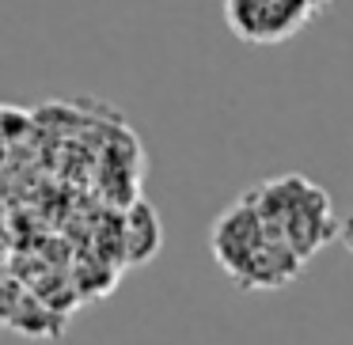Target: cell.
<instances>
[{"instance_id": "7a4b0ae2", "label": "cell", "mask_w": 353, "mask_h": 345, "mask_svg": "<svg viewBox=\"0 0 353 345\" xmlns=\"http://www.w3.org/2000/svg\"><path fill=\"white\" fill-rule=\"evenodd\" d=\"M319 16L312 0H224V23L239 42L277 46L289 42Z\"/></svg>"}, {"instance_id": "277c9868", "label": "cell", "mask_w": 353, "mask_h": 345, "mask_svg": "<svg viewBox=\"0 0 353 345\" xmlns=\"http://www.w3.org/2000/svg\"><path fill=\"white\" fill-rule=\"evenodd\" d=\"M160 243H163V231H160V220H156L152 205L137 201V205L125 213V258H130L133 266H141V262H148L160 251Z\"/></svg>"}, {"instance_id": "5b68a950", "label": "cell", "mask_w": 353, "mask_h": 345, "mask_svg": "<svg viewBox=\"0 0 353 345\" xmlns=\"http://www.w3.org/2000/svg\"><path fill=\"white\" fill-rule=\"evenodd\" d=\"M338 239H342V247L353 254V213H345L342 220H338Z\"/></svg>"}, {"instance_id": "8992f818", "label": "cell", "mask_w": 353, "mask_h": 345, "mask_svg": "<svg viewBox=\"0 0 353 345\" xmlns=\"http://www.w3.org/2000/svg\"><path fill=\"white\" fill-rule=\"evenodd\" d=\"M312 4H315V8H319V12H323V8H327V4H330V0H312Z\"/></svg>"}, {"instance_id": "3957f363", "label": "cell", "mask_w": 353, "mask_h": 345, "mask_svg": "<svg viewBox=\"0 0 353 345\" xmlns=\"http://www.w3.org/2000/svg\"><path fill=\"white\" fill-rule=\"evenodd\" d=\"M266 224H262V216L254 213V205L247 198H239L236 205L228 209L224 216H216L213 224V236H209V243H213V258L224 266V273L236 281L239 273L247 269V262L259 254V247L266 243Z\"/></svg>"}, {"instance_id": "6da1fadb", "label": "cell", "mask_w": 353, "mask_h": 345, "mask_svg": "<svg viewBox=\"0 0 353 345\" xmlns=\"http://www.w3.org/2000/svg\"><path fill=\"white\" fill-rule=\"evenodd\" d=\"M254 213L262 216L270 236L285 239L300 258L315 254L338 236V216L330 213V201L319 186H312L300 175L270 178L247 194Z\"/></svg>"}]
</instances>
